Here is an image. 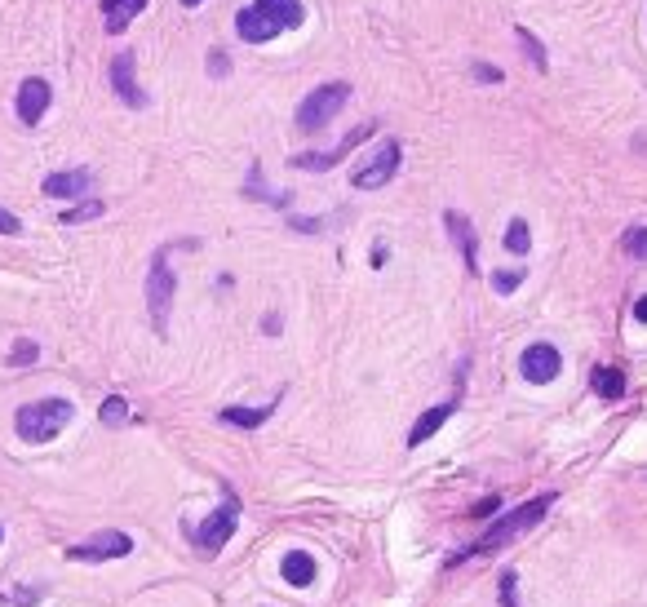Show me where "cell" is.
I'll return each instance as SVG.
<instances>
[{
    "label": "cell",
    "mask_w": 647,
    "mask_h": 607,
    "mask_svg": "<svg viewBox=\"0 0 647 607\" xmlns=\"http://www.w3.org/2000/svg\"><path fill=\"white\" fill-rule=\"evenodd\" d=\"M182 5H187V9H195V5H204V0H182Z\"/></svg>",
    "instance_id": "cell-34"
},
{
    "label": "cell",
    "mask_w": 647,
    "mask_h": 607,
    "mask_svg": "<svg viewBox=\"0 0 647 607\" xmlns=\"http://www.w3.org/2000/svg\"><path fill=\"white\" fill-rule=\"evenodd\" d=\"M497 506H501V501H497V497H488V501H479V506H475V514H479V519H488V514L497 510Z\"/></svg>",
    "instance_id": "cell-32"
},
{
    "label": "cell",
    "mask_w": 647,
    "mask_h": 607,
    "mask_svg": "<svg viewBox=\"0 0 647 607\" xmlns=\"http://www.w3.org/2000/svg\"><path fill=\"white\" fill-rule=\"evenodd\" d=\"M133 63H138V58H133L129 49H125V54L111 58V89H116V98L125 102V107L142 111V107H147V94H142L138 76H133Z\"/></svg>",
    "instance_id": "cell-11"
},
{
    "label": "cell",
    "mask_w": 647,
    "mask_h": 607,
    "mask_svg": "<svg viewBox=\"0 0 647 607\" xmlns=\"http://www.w3.org/2000/svg\"><path fill=\"white\" fill-rule=\"evenodd\" d=\"M634 320L647 324V297H639V302H634Z\"/></svg>",
    "instance_id": "cell-33"
},
{
    "label": "cell",
    "mask_w": 647,
    "mask_h": 607,
    "mask_svg": "<svg viewBox=\"0 0 647 607\" xmlns=\"http://www.w3.org/2000/svg\"><path fill=\"white\" fill-rule=\"evenodd\" d=\"M515 40L523 45V54H528V63L537 67V71H546V67H550V54H546V45H541V40L532 36L528 27H515Z\"/></svg>",
    "instance_id": "cell-21"
},
{
    "label": "cell",
    "mask_w": 647,
    "mask_h": 607,
    "mask_svg": "<svg viewBox=\"0 0 647 607\" xmlns=\"http://www.w3.org/2000/svg\"><path fill=\"white\" fill-rule=\"evenodd\" d=\"M346 102H351V85H346V80H328V85L311 89V94L297 102L293 120H297V129L302 133H320V129H328L337 116H342Z\"/></svg>",
    "instance_id": "cell-3"
},
{
    "label": "cell",
    "mask_w": 647,
    "mask_h": 607,
    "mask_svg": "<svg viewBox=\"0 0 647 607\" xmlns=\"http://www.w3.org/2000/svg\"><path fill=\"white\" fill-rule=\"evenodd\" d=\"M621 249L643 262V257H647V226H630V231L621 235Z\"/></svg>",
    "instance_id": "cell-25"
},
{
    "label": "cell",
    "mask_w": 647,
    "mask_h": 607,
    "mask_svg": "<svg viewBox=\"0 0 647 607\" xmlns=\"http://www.w3.org/2000/svg\"><path fill=\"white\" fill-rule=\"evenodd\" d=\"M444 226H448V235H453V244L461 249V257H466V266H470V271H479V240H475V226H470V218H466V213H457V209H448Z\"/></svg>",
    "instance_id": "cell-12"
},
{
    "label": "cell",
    "mask_w": 647,
    "mask_h": 607,
    "mask_svg": "<svg viewBox=\"0 0 647 607\" xmlns=\"http://www.w3.org/2000/svg\"><path fill=\"white\" fill-rule=\"evenodd\" d=\"M275 413V404H266V408H222V421H227V426H244V430H258L266 417Z\"/></svg>",
    "instance_id": "cell-19"
},
{
    "label": "cell",
    "mask_w": 647,
    "mask_h": 607,
    "mask_svg": "<svg viewBox=\"0 0 647 607\" xmlns=\"http://www.w3.org/2000/svg\"><path fill=\"white\" fill-rule=\"evenodd\" d=\"M94 187V173L89 169H67V173H49L45 178V195L49 200H76Z\"/></svg>",
    "instance_id": "cell-14"
},
{
    "label": "cell",
    "mask_w": 647,
    "mask_h": 607,
    "mask_svg": "<svg viewBox=\"0 0 647 607\" xmlns=\"http://www.w3.org/2000/svg\"><path fill=\"white\" fill-rule=\"evenodd\" d=\"M76 417L71 399H36V404H23L14 417V430L23 444H49L67 430V421Z\"/></svg>",
    "instance_id": "cell-2"
},
{
    "label": "cell",
    "mask_w": 647,
    "mask_h": 607,
    "mask_svg": "<svg viewBox=\"0 0 647 607\" xmlns=\"http://www.w3.org/2000/svg\"><path fill=\"white\" fill-rule=\"evenodd\" d=\"M0 541H5V523H0Z\"/></svg>",
    "instance_id": "cell-35"
},
{
    "label": "cell",
    "mask_w": 647,
    "mask_h": 607,
    "mask_svg": "<svg viewBox=\"0 0 647 607\" xmlns=\"http://www.w3.org/2000/svg\"><path fill=\"white\" fill-rule=\"evenodd\" d=\"M506 249L519 253V257L532 249V235H528V222H523V218H515V222L506 226Z\"/></svg>",
    "instance_id": "cell-24"
},
{
    "label": "cell",
    "mask_w": 647,
    "mask_h": 607,
    "mask_svg": "<svg viewBox=\"0 0 647 607\" xmlns=\"http://www.w3.org/2000/svg\"><path fill=\"white\" fill-rule=\"evenodd\" d=\"M368 133H373V125H359L351 129L342 142H337L333 151H302V156H293L289 160V169H306V173H324V169H333V164H342L346 160V151H355L359 142H368Z\"/></svg>",
    "instance_id": "cell-9"
},
{
    "label": "cell",
    "mask_w": 647,
    "mask_h": 607,
    "mask_svg": "<svg viewBox=\"0 0 647 607\" xmlns=\"http://www.w3.org/2000/svg\"><path fill=\"white\" fill-rule=\"evenodd\" d=\"M235 32H240V40L244 45H266V40H275L280 36V27L271 23V18L262 14V9H240V14H235Z\"/></svg>",
    "instance_id": "cell-13"
},
{
    "label": "cell",
    "mask_w": 647,
    "mask_h": 607,
    "mask_svg": "<svg viewBox=\"0 0 647 607\" xmlns=\"http://www.w3.org/2000/svg\"><path fill=\"white\" fill-rule=\"evenodd\" d=\"M293 226H297V231H320V218H293Z\"/></svg>",
    "instance_id": "cell-31"
},
{
    "label": "cell",
    "mask_w": 647,
    "mask_h": 607,
    "mask_svg": "<svg viewBox=\"0 0 647 607\" xmlns=\"http://www.w3.org/2000/svg\"><path fill=\"white\" fill-rule=\"evenodd\" d=\"M98 417H102V426H125V421H129V404L120 395H107V399H102V408H98Z\"/></svg>",
    "instance_id": "cell-23"
},
{
    "label": "cell",
    "mask_w": 647,
    "mask_h": 607,
    "mask_svg": "<svg viewBox=\"0 0 647 607\" xmlns=\"http://www.w3.org/2000/svg\"><path fill=\"white\" fill-rule=\"evenodd\" d=\"M49 98H54V89H49V80L27 76L23 85H18V120H23L27 129H36L40 120H45V111H49Z\"/></svg>",
    "instance_id": "cell-10"
},
{
    "label": "cell",
    "mask_w": 647,
    "mask_h": 607,
    "mask_svg": "<svg viewBox=\"0 0 647 607\" xmlns=\"http://www.w3.org/2000/svg\"><path fill=\"white\" fill-rule=\"evenodd\" d=\"M590 382H594V395H603V399H621V395H625V377H621V368H608V364L594 368Z\"/></svg>",
    "instance_id": "cell-20"
},
{
    "label": "cell",
    "mask_w": 647,
    "mask_h": 607,
    "mask_svg": "<svg viewBox=\"0 0 647 607\" xmlns=\"http://www.w3.org/2000/svg\"><path fill=\"white\" fill-rule=\"evenodd\" d=\"M40 359V346L32 337H23V342H14V351H9V368H23V364H36Z\"/></svg>",
    "instance_id": "cell-26"
},
{
    "label": "cell",
    "mask_w": 647,
    "mask_h": 607,
    "mask_svg": "<svg viewBox=\"0 0 647 607\" xmlns=\"http://www.w3.org/2000/svg\"><path fill=\"white\" fill-rule=\"evenodd\" d=\"M102 213H107V204H102V200H85V204H76V209H63V213H58V222H63V226H80V222L102 218Z\"/></svg>",
    "instance_id": "cell-22"
},
{
    "label": "cell",
    "mask_w": 647,
    "mask_h": 607,
    "mask_svg": "<svg viewBox=\"0 0 647 607\" xmlns=\"http://www.w3.org/2000/svg\"><path fill=\"white\" fill-rule=\"evenodd\" d=\"M550 506H554V492H546V497H532V501H523L519 510H510L506 519H497V523H492V528H488V532H484V537H479L475 545H466V550H461L453 563L470 559V554H497L501 545H510L515 537H523V532H528V528H537V523L546 519V510H550Z\"/></svg>",
    "instance_id": "cell-1"
},
{
    "label": "cell",
    "mask_w": 647,
    "mask_h": 607,
    "mask_svg": "<svg viewBox=\"0 0 647 607\" xmlns=\"http://www.w3.org/2000/svg\"><path fill=\"white\" fill-rule=\"evenodd\" d=\"M453 413H457V399H444V404H439V408H426V413H421V421H417V426L408 430V448H421V444H426L430 435H435L439 426H444L448 417H453Z\"/></svg>",
    "instance_id": "cell-15"
},
{
    "label": "cell",
    "mask_w": 647,
    "mask_h": 607,
    "mask_svg": "<svg viewBox=\"0 0 647 607\" xmlns=\"http://www.w3.org/2000/svg\"><path fill=\"white\" fill-rule=\"evenodd\" d=\"M169 253H173V244L156 249V257H151V271H147V311H151V324H156L160 337L169 333L173 293H178V275H173V266H169Z\"/></svg>",
    "instance_id": "cell-4"
},
{
    "label": "cell",
    "mask_w": 647,
    "mask_h": 607,
    "mask_svg": "<svg viewBox=\"0 0 647 607\" xmlns=\"http://www.w3.org/2000/svg\"><path fill=\"white\" fill-rule=\"evenodd\" d=\"M470 80H479V85H501V71L488 67V63H475L470 67Z\"/></svg>",
    "instance_id": "cell-28"
},
{
    "label": "cell",
    "mask_w": 647,
    "mask_h": 607,
    "mask_svg": "<svg viewBox=\"0 0 647 607\" xmlns=\"http://www.w3.org/2000/svg\"><path fill=\"white\" fill-rule=\"evenodd\" d=\"M519 373H523V382H532V386L554 382V377L563 373V355H559V346H550V342H532L528 351H523V359H519Z\"/></svg>",
    "instance_id": "cell-8"
},
{
    "label": "cell",
    "mask_w": 647,
    "mask_h": 607,
    "mask_svg": "<svg viewBox=\"0 0 647 607\" xmlns=\"http://www.w3.org/2000/svg\"><path fill=\"white\" fill-rule=\"evenodd\" d=\"M209 71H213V76H227V71H231V58L222 54V49H213V54H209Z\"/></svg>",
    "instance_id": "cell-29"
},
{
    "label": "cell",
    "mask_w": 647,
    "mask_h": 607,
    "mask_svg": "<svg viewBox=\"0 0 647 607\" xmlns=\"http://www.w3.org/2000/svg\"><path fill=\"white\" fill-rule=\"evenodd\" d=\"M18 231H23V222H18L9 209H0V235H18Z\"/></svg>",
    "instance_id": "cell-30"
},
{
    "label": "cell",
    "mask_w": 647,
    "mask_h": 607,
    "mask_svg": "<svg viewBox=\"0 0 647 607\" xmlns=\"http://www.w3.org/2000/svg\"><path fill=\"white\" fill-rule=\"evenodd\" d=\"M523 284V271H497L492 275V293H515Z\"/></svg>",
    "instance_id": "cell-27"
},
{
    "label": "cell",
    "mask_w": 647,
    "mask_h": 607,
    "mask_svg": "<svg viewBox=\"0 0 647 607\" xmlns=\"http://www.w3.org/2000/svg\"><path fill=\"white\" fill-rule=\"evenodd\" d=\"M253 9H262V14L271 18L280 32H289V27H302V18H306L302 0H253Z\"/></svg>",
    "instance_id": "cell-16"
},
{
    "label": "cell",
    "mask_w": 647,
    "mask_h": 607,
    "mask_svg": "<svg viewBox=\"0 0 647 607\" xmlns=\"http://www.w3.org/2000/svg\"><path fill=\"white\" fill-rule=\"evenodd\" d=\"M280 576H284L289 585H297V590H302V585L315 581V559H311L306 550H289V554L280 559Z\"/></svg>",
    "instance_id": "cell-18"
},
{
    "label": "cell",
    "mask_w": 647,
    "mask_h": 607,
    "mask_svg": "<svg viewBox=\"0 0 647 607\" xmlns=\"http://www.w3.org/2000/svg\"><path fill=\"white\" fill-rule=\"evenodd\" d=\"M133 554V537L129 532H98V537L67 545V559L71 563H111V559H125Z\"/></svg>",
    "instance_id": "cell-7"
},
{
    "label": "cell",
    "mask_w": 647,
    "mask_h": 607,
    "mask_svg": "<svg viewBox=\"0 0 647 607\" xmlns=\"http://www.w3.org/2000/svg\"><path fill=\"white\" fill-rule=\"evenodd\" d=\"M147 9V0H102V18H107V32L120 36L133 18Z\"/></svg>",
    "instance_id": "cell-17"
},
{
    "label": "cell",
    "mask_w": 647,
    "mask_h": 607,
    "mask_svg": "<svg viewBox=\"0 0 647 607\" xmlns=\"http://www.w3.org/2000/svg\"><path fill=\"white\" fill-rule=\"evenodd\" d=\"M235 523H240V497H235V492H227V497H222V506L213 510L209 519L200 523V528H187V532H191V541H195V550H200V554H218L222 545L231 541Z\"/></svg>",
    "instance_id": "cell-5"
},
{
    "label": "cell",
    "mask_w": 647,
    "mask_h": 607,
    "mask_svg": "<svg viewBox=\"0 0 647 607\" xmlns=\"http://www.w3.org/2000/svg\"><path fill=\"white\" fill-rule=\"evenodd\" d=\"M399 160H404V147H399L395 138H386L382 147H377L373 156H368V160L351 173V187H355V191H377V187H386V182L399 173Z\"/></svg>",
    "instance_id": "cell-6"
}]
</instances>
